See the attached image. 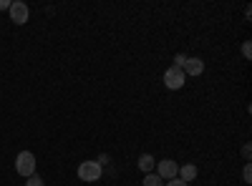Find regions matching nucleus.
Segmentation results:
<instances>
[{"label": "nucleus", "instance_id": "obj_9", "mask_svg": "<svg viewBox=\"0 0 252 186\" xmlns=\"http://www.w3.org/2000/svg\"><path fill=\"white\" fill-rule=\"evenodd\" d=\"M141 184H144V186H164V181H161L157 174H146Z\"/></svg>", "mask_w": 252, "mask_h": 186}, {"label": "nucleus", "instance_id": "obj_5", "mask_svg": "<svg viewBox=\"0 0 252 186\" xmlns=\"http://www.w3.org/2000/svg\"><path fill=\"white\" fill-rule=\"evenodd\" d=\"M10 20L15 26H23V23H28V15H31V10H28V5L23 3V0H15V3H10Z\"/></svg>", "mask_w": 252, "mask_h": 186}, {"label": "nucleus", "instance_id": "obj_10", "mask_svg": "<svg viewBox=\"0 0 252 186\" xmlns=\"http://www.w3.org/2000/svg\"><path fill=\"white\" fill-rule=\"evenodd\" d=\"M26 186H46V184H43V179H40L38 174H33V176H28Z\"/></svg>", "mask_w": 252, "mask_h": 186}, {"label": "nucleus", "instance_id": "obj_15", "mask_svg": "<svg viewBox=\"0 0 252 186\" xmlns=\"http://www.w3.org/2000/svg\"><path fill=\"white\" fill-rule=\"evenodd\" d=\"M250 154H252L250 143H245V146H242V159H245V161H250Z\"/></svg>", "mask_w": 252, "mask_h": 186}, {"label": "nucleus", "instance_id": "obj_13", "mask_svg": "<svg viewBox=\"0 0 252 186\" xmlns=\"http://www.w3.org/2000/svg\"><path fill=\"white\" fill-rule=\"evenodd\" d=\"M96 163H98V166L103 169V166H109V163H111V159H109V154H101L98 159H96Z\"/></svg>", "mask_w": 252, "mask_h": 186}, {"label": "nucleus", "instance_id": "obj_3", "mask_svg": "<svg viewBox=\"0 0 252 186\" xmlns=\"http://www.w3.org/2000/svg\"><path fill=\"white\" fill-rule=\"evenodd\" d=\"M154 174H157L161 181H172V179H177V174H179V163H177L174 159H161V161H157Z\"/></svg>", "mask_w": 252, "mask_h": 186}, {"label": "nucleus", "instance_id": "obj_1", "mask_svg": "<svg viewBox=\"0 0 252 186\" xmlns=\"http://www.w3.org/2000/svg\"><path fill=\"white\" fill-rule=\"evenodd\" d=\"M15 174L18 176H26V179L35 174V156L31 151H20L15 156Z\"/></svg>", "mask_w": 252, "mask_h": 186}, {"label": "nucleus", "instance_id": "obj_7", "mask_svg": "<svg viewBox=\"0 0 252 186\" xmlns=\"http://www.w3.org/2000/svg\"><path fill=\"white\" fill-rule=\"evenodd\" d=\"M177 179H182L184 184L194 181V179H197V166H194V163H184V166H179V174H177Z\"/></svg>", "mask_w": 252, "mask_h": 186}, {"label": "nucleus", "instance_id": "obj_2", "mask_svg": "<svg viewBox=\"0 0 252 186\" xmlns=\"http://www.w3.org/2000/svg\"><path fill=\"white\" fill-rule=\"evenodd\" d=\"M78 179L81 181H86V184H96L98 179H101V174H103V169L98 166L96 161H81L78 163Z\"/></svg>", "mask_w": 252, "mask_h": 186}, {"label": "nucleus", "instance_id": "obj_12", "mask_svg": "<svg viewBox=\"0 0 252 186\" xmlns=\"http://www.w3.org/2000/svg\"><path fill=\"white\" fill-rule=\"evenodd\" d=\"M242 179H245V184H252V169H250V163H245V169H242Z\"/></svg>", "mask_w": 252, "mask_h": 186}, {"label": "nucleus", "instance_id": "obj_8", "mask_svg": "<svg viewBox=\"0 0 252 186\" xmlns=\"http://www.w3.org/2000/svg\"><path fill=\"white\" fill-rule=\"evenodd\" d=\"M139 169H141L144 174H154V169H157V159H154L152 154H141V156H139Z\"/></svg>", "mask_w": 252, "mask_h": 186}, {"label": "nucleus", "instance_id": "obj_16", "mask_svg": "<svg viewBox=\"0 0 252 186\" xmlns=\"http://www.w3.org/2000/svg\"><path fill=\"white\" fill-rule=\"evenodd\" d=\"M164 186H189V184H184L182 179H172V181H166Z\"/></svg>", "mask_w": 252, "mask_h": 186}, {"label": "nucleus", "instance_id": "obj_11", "mask_svg": "<svg viewBox=\"0 0 252 186\" xmlns=\"http://www.w3.org/2000/svg\"><path fill=\"white\" fill-rule=\"evenodd\" d=\"M242 55L250 60L252 58V43H250V40H245V43H242Z\"/></svg>", "mask_w": 252, "mask_h": 186}, {"label": "nucleus", "instance_id": "obj_14", "mask_svg": "<svg viewBox=\"0 0 252 186\" xmlns=\"http://www.w3.org/2000/svg\"><path fill=\"white\" fill-rule=\"evenodd\" d=\"M184 63H187V55H184V53H177V55H174V66H177V68H182Z\"/></svg>", "mask_w": 252, "mask_h": 186}, {"label": "nucleus", "instance_id": "obj_6", "mask_svg": "<svg viewBox=\"0 0 252 186\" xmlns=\"http://www.w3.org/2000/svg\"><path fill=\"white\" fill-rule=\"evenodd\" d=\"M182 71H184V76H202L204 73V60L202 58H187Z\"/></svg>", "mask_w": 252, "mask_h": 186}, {"label": "nucleus", "instance_id": "obj_17", "mask_svg": "<svg viewBox=\"0 0 252 186\" xmlns=\"http://www.w3.org/2000/svg\"><path fill=\"white\" fill-rule=\"evenodd\" d=\"M0 10H10V0H0Z\"/></svg>", "mask_w": 252, "mask_h": 186}, {"label": "nucleus", "instance_id": "obj_4", "mask_svg": "<svg viewBox=\"0 0 252 186\" xmlns=\"http://www.w3.org/2000/svg\"><path fill=\"white\" fill-rule=\"evenodd\" d=\"M184 83H187V76H184L182 68H177V66L166 68V73H164V86L166 88H169V91H179V88H184Z\"/></svg>", "mask_w": 252, "mask_h": 186}]
</instances>
